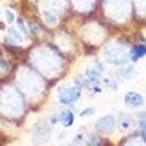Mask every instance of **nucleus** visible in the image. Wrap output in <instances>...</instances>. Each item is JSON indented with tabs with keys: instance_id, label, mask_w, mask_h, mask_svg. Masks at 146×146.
Returning a JSON list of instances; mask_svg holds the SVG:
<instances>
[{
	"instance_id": "f257e3e1",
	"label": "nucleus",
	"mask_w": 146,
	"mask_h": 146,
	"mask_svg": "<svg viewBox=\"0 0 146 146\" xmlns=\"http://www.w3.org/2000/svg\"><path fill=\"white\" fill-rule=\"evenodd\" d=\"M81 94V89L80 88H62L58 91V98H60V102L62 104H73L76 102V99Z\"/></svg>"
},
{
	"instance_id": "f03ea898",
	"label": "nucleus",
	"mask_w": 146,
	"mask_h": 146,
	"mask_svg": "<svg viewBox=\"0 0 146 146\" xmlns=\"http://www.w3.org/2000/svg\"><path fill=\"white\" fill-rule=\"evenodd\" d=\"M125 106L127 107H131V109H136V107H141V106L145 104V98L141 96L140 93H135V91H130V93L125 94Z\"/></svg>"
},
{
	"instance_id": "7ed1b4c3",
	"label": "nucleus",
	"mask_w": 146,
	"mask_h": 146,
	"mask_svg": "<svg viewBox=\"0 0 146 146\" xmlns=\"http://www.w3.org/2000/svg\"><path fill=\"white\" fill-rule=\"evenodd\" d=\"M102 70H104V67H102V63H96V67H89L88 70H86V73H84V84L88 83H93V81H98V80L101 78V73H102Z\"/></svg>"
},
{
	"instance_id": "20e7f679",
	"label": "nucleus",
	"mask_w": 146,
	"mask_h": 146,
	"mask_svg": "<svg viewBox=\"0 0 146 146\" xmlns=\"http://www.w3.org/2000/svg\"><path fill=\"white\" fill-rule=\"evenodd\" d=\"M115 127V120L112 115H106V117H101L98 122H96V128L99 131H104V133H110Z\"/></svg>"
},
{
	"instance_id": "39448f33",
	"label": "nucleus",
	"mask_w": 146,
	"mask_h": 146,
	"mask_svg": "<svg viewBox=\"0 0 146 146\" xmlns=\"http://www.w3.org/2000/svg\"><path fill=\"white\" fill-rule=\"evenodd\" d=\"M135 75H136V70L133 67H122L115 73V78H117V81H127V80L133 78Z\"/></svg>"
},
{
	"instance_id": "423d86ee",
	"label": "nucleus",
	"mask_w": 146,
	"mask_h": 146,
	"mask_svg": "<svg viewBox=\"0 0 146 146\" xmlns=\"http://www.w3.org/2000/svg\"><path fill=\"white\" fill-rule=\"evenodd\" d=\"M143 55H146V46L140 44V46H135L130 49V54H128V58H130L131 62H136V60H140Z\"/></svg>"
},
{
	"instance_id": "0eeeda50",
	"label": "nucleus",
	"mask_w": 146,
	"mask_h": 146,
	"mask_svg": "<svg viewBox=\"0 0 146 146\" xmlns=\"http://www.w3.org/2000/svg\"><path fill=\"white\" fill-rule=\"evenodd\" d=\"M133 125H135V120H133V117H130V115H120L119 119V128L122 131H127L130 130V128H133Z\"/></svg>"
},
{
	"instance_id": "6e6552de",
	"label": "nucleus",
	"mask_w": 146,
	"mask_h": 146,
	"mask_svg": "<svg viewBox=\"0 0 146 146\" xmlns=\"http://www.w3.org/2000/svg\"><path fill=\"white\" fill-rule=\"evenodd\" d=\"M60 123L63 127H72L73 125V114L70 110H65L60 114Z\"/></svg>"
},
{
	"instance_id": "1a4fd4ad",
	"label": "nucleus",
	"mask_w": 146,
	"mask_h": 146,
	"mask_svg": "<svg viewBox=\"0 0 146 146\" xmlns=\"http://www.w3.org/2000/svg\"><path fill=\"white\" fill-rule=\"evenodd\" d=\"M140 130H141V136L145 138V141H146V120L145 119H140Z\"/></svg>"
},
{
	"instance_id": "9d476101",
	"label": "nucleus",
	"mask_w": 146,
	"mask_h": 146,
	"mask_svg": "<svg viewBox=\"0 0 146 146\" xmlns=\"http://www.w3.org/2000/svg\"><path fill=\"white\" fill-rule=\"evenodd\" d=\"M94 114V107H88V109H83L80 112V117H88V115Z\"/></svg>"
},
{
	"instance_id": "9b49d317",
	"label": "nucleus",
	"mask_w": 146,
	"mask_h": 146,
	"mask_svg": "<svg viewBox=\"0 0 146 146\" xmlns=\"http://www.w3.org/2000/svg\"><path fill=\"white\" fill-rule=\"evenodd\" d=\"M80 143H84V135L83 133H78V135L73 138V145H80Z\"/></svg>"
},
{
	"instance_id": "f8f14e48",
	"label": "nucleus",
	"mask_w": 146,
	"mask_h": 146,
	"mask_svg": "<svg viewBox=\"0 0 146 146\" xmlns=\"http://www.w3.org/2000/svg\"><path fill=\"white\" fill-rule=\"evenodd\" d=\"M5 20H7V23H13L15 21V15L10 10H5Z\"/></svg>"
},
{
	"instance_id": "ddd939ff",
	"label": "nucleus",
	"mask_w": 146,
	"mask_h": 146,
	"mask_svg": "<svg viewBox=\"0 0 146 146\" xmlns=\"http://www.w3.org/2000/svg\"><path fill=\"white\" fill-rule=\"evenodd\" d=\"M16 25H18V28H20V31H23L25 34H26V26H25V23H23V20H21V18H18V20H16Z\"/></svg>"
},
{
	"instance_id": "4468645a",
	"label": "nucleus",
	"mask_w": 146,
	"mask_h": 146,
	"mask_svg": "<svg viewBox=\"0 0 146 146\" xmlns=\"http://www.w3.org/2000/svg\"><path fill=\"white\" fill-rule=\"evenodd\" d=\"M8 68H10V65H8V62H7V60H0V70L7 72Z\"/></svg>"
},
{
	"instance_id": "2eb2a0df",
	"label": "nucleus",
	"mask_w": 146,
	"mask_h": 146,
	"mask_svg": "<svg viewBox=\"0 0 146 146\" xmlns=\"http://www.w3.org/2000/svg\"><path fill=\"white\" fill-rule=\"evenodd\" d=\"M88 143H89V145H99V138H98V136H94V135H91V136H89Z\"/></svg>"
},
{
	"instance_id": "dca6fc26",
	"label": "nucleus",
	"mask_w": 146,
	"mask_h": 146,
	"mask_svg": "<svg viewBox=\"0 0 146 146\" xmlns=\"http://www.w3.org/2000/svg\"><path fill=\"white\" fill-rule=\"evenodd\" d=\"M106 84H109L110 89H117V84H115L112 80H109V78H106Z\"/></svg>"
},
{
	"instance_id": "f3484780",
	"label": "nucleus",
	"mask_w": 146,
	"mask_h": 146,
	"mask_svg": "<svg viewBox=\"0 0 146 146\" xmlns=\"http://www.w3.org/2000/svg\"><path fill=\"white\" fill-rule=\"evenodd\" d=\"M46 18H47V20H49V23H50V25H52V23H55V21H57V18H55V16L49 15V13H46Z\"/></svg>"
},
{
	"instance_id": "a211bd4d",
	"label": "nucleus",
	"mask_w": 146,
	"mask_h": 146,
	"mask_svg": "<svg viewBox=\"0 0 146 146\" xmlns=\"http://www.w3.org/2000/svg\"><path fill=\"white\" fill-rule=\"evenodd\" d=\"M50 122H52V123H58V122H60V115H52V117H50Z\"/></svg>"
},
{
	"instance_id": "6ab92c4d",
	"label": "nucleus",
	"mask_w": 146,
	"mask_h": 146,
	"mask_svg": "<svg viewBox=\"0 0 146 146\" xmlns=\"http://www.w3.org/2000/svg\"><path fill=\"white\" fill-rule=\"evenodd\" d=\"M138 119H145L146 120V112H140V114H138Z\"/></svg>"
}]
</instances>
